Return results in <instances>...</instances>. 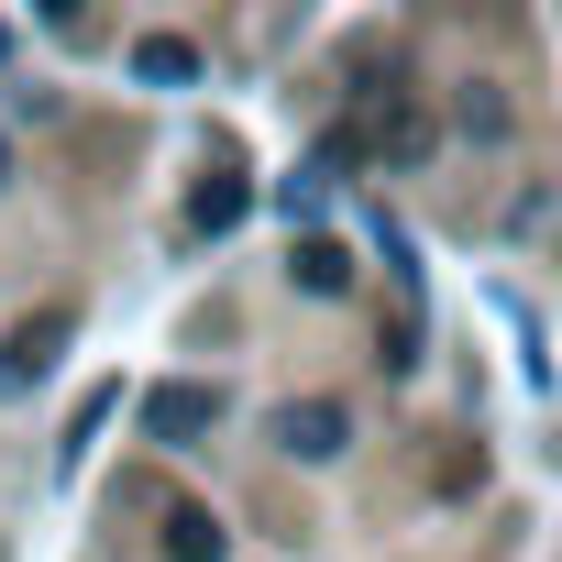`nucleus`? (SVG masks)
<instances>
[{
    "mask_svg": "<svg viewBox=\"0 0 562 562\" xmlns=\"http://www.w3.org/2000/svg\"><path fill=\"white\" fill-rule=\"evenodd\" d=\"M276 441H288L299 463H331L353 441V419H342V397H288V408H276Z\"/></svg>",
    "mask_w": 562,
    "mask_h": 562,
    "instance_id": "obj_1",
    "label": "nucleus"
},
{
    "mask_svg": "<svg viewBox=\"0 0 562 562\" xmlns=\"http://www.w3.org/2000/svg\"><path fill=\"white\" fill-rule=\"evenodd\" d=\"M144 430L177 441V452L210 441V430H221V386H155V397H144Z\"/></svg>",
    "mask_w": 562,
    "mask_h": 562,
    "instance_id": "obj_2",
    "label": "nucleus"
},
{
    "mask_svg": "<svg viewBox=\"0 0 562 562\" xmlns=\"http://www.w3.org/2000/svg\"><path fill=\"white\" fill-rule=\"evenodd\" d=\"M67 331H78L67 310H45V321H23V331H12V353H0V386H34V375L56 364V342H67Z\"/></svg>",
    "mask_w": 562,
    "mask_h": 562,
    "instance_id": "obj_3",
    "label": "nucleus"
},
{
    "mask_svg": "<svg viewBox=\"0 0 562 562\" xmlns=\"http://www.w3.org/2000/svg\"><path fill=\"white\" fill-rule=\"evenodd\" d=\"M133 78H144V89H188V78H199V45H188V34H144V45H133Z\"/></svg>",
    "mask_w": 562,
    "mask_h": 562,
    "instance_id": "obj_4",
    "label": "nucleus"
},
{
    "mask_svg": "<svg viewBox=\"0 0 562 562\" xmlns=\"http://www.w3.org/2000/svg\"><path fill=\"white\" fill-rule=\"evenodd\" d=\"M288 276H299V288H310V299H342V288H353V254H342V243H321V232H310V243H299V254H288Z\"/></svg>",
    "mask_w": 562,
    "mask_h": 562,
    "instance_id": "obj_5",
    "label": "nucleus"
},
{
    "mask_svg": "<svg viewBox=\"0 0 562 562\" xmlns=\"http://www.w3.org/2000/svg\"><path fill=\"white\" fill-rule=\"evenodd\" d=\"M243 210H254V188H243V177H210V188L188 199V232H232Z\"/></svg>",
    "mask_w": 562,
    "mask_h": 562,
    "instance_id": "obj_6",
    "label": "nucleus"
},
{
    "mask_svg": "<svg viewBox=\"0 0 562 562\" xmlns=\"http://www.w3.org/2000/svg\"><path fill=\"white\" fill-rule=\"evenodd\" d=\"M232 540H221V518H199V507H177L166 518V562H221Z\"/></svg>",
    "mask_w": 562,
    "mask_h": 562,
    "instance_id": "obj_7",
    "label": "nucleus"
},
{
    "mask_svg": "<svg viewBox=\"0 0 562 562\" xmlns=\"http://www.w3.org/2000/svg\"><path fill=\"white\" fill-rule=\"evenodd\" d=\"M452 122H463V133H474V144H496V133H507V100H496V89H485V78H474V89H463V100H452Z\"/></svg>",
    "mask_w": 562,
    "mask_h": 562,
    "instance_id": "obj_8",
    "label": "nucleus"
},
{
    "mask_svg": "<svg viewBox=\"0 0 562 562\" xmlns=\"http://www.w3.org/2000/svg\"><path fill=\"white\" fill-rule=\"evenodd\" d=\"M0 188H12V144H0Z\"/></svg>",
    "mask_w": 562,
    "mask_h": 562,
    "instance_id": "obj_9",
    "label": "nucleus"
},
{
    "mask_svg": "<svg viewBox=\"0 0 562 562\" xmlns=\"http://www.w3.org/2000/svg\"><path fill=\"white\" fill-rule=\"evenodd\" d=\"M0 56H12V34H0Z\"/></svg>",
    "mask_w": 562,
    "mask_h": 562,
    "instance_id": "obj_10",
    "label": "nucleus"
}]
</instances>
